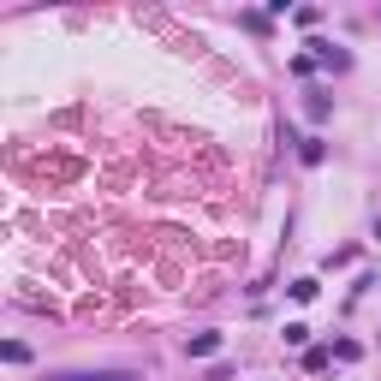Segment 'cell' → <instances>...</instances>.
Returning a JSON list of instances; mask_svg holds the SVG:
<instances>
[{
  "label": "cell",
  "instance_id": "cell-1",
  "mask_svg": "<svg viewBox=\"0 0 381 381\" xmlns=\"http://www.w3.org/2000/svg\"><path fill=\"white\" fill-rule=\"evenodd\" d=\"M316 48V66H334V72H345V66H352V54H345V48H334V42H310Z\"/></svg>",
  "mask_w": 381,
  "mask_h": 381
},
{
  "label": "cell",
  "instance_id": "cell-2",
  "mask_svg": "<svg viewBox=\"0 0 381 381\" xmlns=\"http://www.w3.org/2000/svg\"><path fill=\"white\" fill-rule=\"evenodd\" d=\"M54 381H137L131 370H78V375H54Z\"/></svg>",
  "mask_w": 381,
  "mask_h": 381
},
{
  "label": "cell",
  "instance_id": "cell-3",
  "mask_svg": "<svg viewBox=\"0 0 381 381\" xmlns=\"http://www.w3.org/2000/svg\"><path fill=\"white\" fill-rule=\"evenodd\" d=\"M221 352V334H191L185 340V357H214Z\"/></svg>",
  "mask_w": 381,
  "mask_h": 381
},
{
  "label": "cell",
  "instance_id": "cell-4",
  "mask_svg": "<svg viewBox=\"0 0 381 381\" xmlns=\"http://www.w3.org/2000/svg\"><path fill=\"white\" fill-rule=\"evenodd\" d=\"M298 161H304V167H322V161H328V143H322V137H304V143H298Z\"/></svg>",
  "mask_w": 381,
  "mask_h": 381
},
{
  "label": "cell",
  "instance_id": "cell-5",
  "mask_svg": "<svg viewBox=\"0 0 381 381\" xmlns=\"http://www.w3.org/2000/svg\"><path fill=\"white\" fill-rule=\"evenodd\" d=\"M304 113H310V120L322 125L328 113H334V102H328V90H310V95H304Z\"/></svg>",
  "mask_w": 381,
  "mask_h": 381
},
{
  "label": "cell",
  "instance_id": "cell-6",
  "mask_svg": "<svg viewBox=\"0 0 381 381\" xmlns=\"http://www.w3.org/2000/svg\"><path fill=\"white\" fill-rule=\"evenodd\" d=\"M286 292H292V298H298V304H310V298H316V292H322V286H316V280H310V274H304V280H292V286H286Z\"/></svg>",
  "mask_w": 381,
  "mask_h": 381
},
{
  "label": "cell",
  "instance_id": "cell-7",
  "mask_svg": "<svg viewBox=\"0 0 381 381\" xmlns=\"http://www.w3.org/2000/svg\"><path fill=\"white\" fill-rule=\"evenodd\" d=\"M0 357H6V363H30V345L24 340H6V345H0Z\"/></svg>",
  "mask_w": 381,
  "mask_h": 381
},
{
  "label": "cell",
  "instance_id": "cell-8",
  "mask_svg": "<svg viewBox=\"0 0 381 381\" xmlns=\"http://www.w3.org/2000/svg\"><path fill=\"white\" fill-rule=\"evenodd\" d=\"M334 357H340V363H357L363 345H357V340H334Z\"/></svg>",
  "mask_w": 381,
  "mask_h": 381
},
{
  "label": "cell",
  "instance_id": "cell-9",
  "mask_svg": "<svg viewBox=\"0 0 381 381\" xmlns=\"http://www.w3.org/2000/svg\"><path fill=\"white\" fill-rule=\"evenodd\" d=\"M280 340H286V345H310V328L304 322H286V334H280Z\"/></svg>",
  "mask_w": 381,
  "mask_h": 381
},
{
  "label": "cell",
  "instance_id": "cell-10",
  "mask_svg": "<svg viewBox=\"0 0 381 381\" xmlns=\"http://www.w3.org/2000/svg\"><path fill=\"white\" fill-rule=\"evenodd\" d=\"M316 72V54H292V78H310Z\"/></svg>",
  "mask_w": 381,
  "mask_h": 381
},
{
  "label": "cell",
  "instance_id": "cell-11",
  "mask_svg": "<svg viewBox=\"0 0 381 381\" xmlns=\"http://www.w3.org/2000/svg\"><path fill=\"white\" fill-rule=\"evenodd\" d=\"M328 363H334V352H304V370H316V375H322Z\"/></svg>",
  "mask_w": 381,
  "mask_h": 381
}]
</instances>
